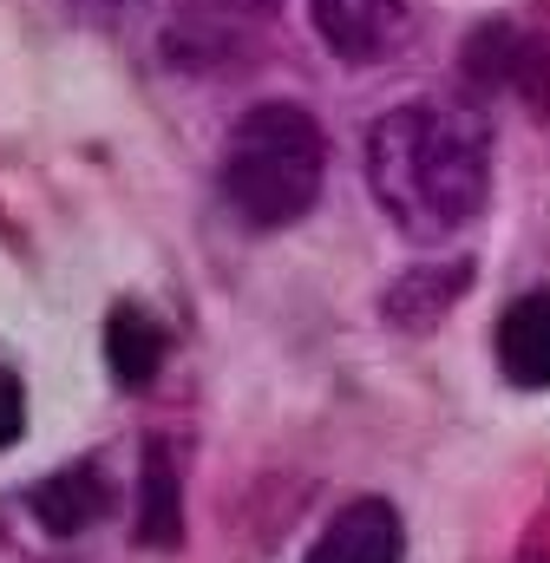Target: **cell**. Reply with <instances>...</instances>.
Listing matches in <instances>:
<instances>
[{"instance_id": "6", "label": "cell", "mask_w": 550, "mask_h": 563, "mask_svg": "<svg viewBox=\"0 0 550 563\" xmlns=\"http://www.w3.org/2000/svg\"><path fill=\"white\" fill-rule=\"evenodd\" d=\"M498 367H505V380L525 387V394H544L550 387V288L518 295V301L498 314Z\"/></svg>"}, {"instance_id": "5", "label": "cell", "mask_w": 550, "mask_h": 563, "mask_svg": "<svg viewBox=\"0 0 550 563\" xmlns=\"http://www.w3.org/2000/svg\"><path fill=\"white\" fill-rule=\"evenodd\" d=\"M400 558H407V525H400V511H394L387 498H354V505H341V511L321 525V538L308 544L301 563H400Z\"/></svg>"}, {"instance_id": "4", "label": "cell", "mask_w": 550, "mask_h": 563, "mask_svg": "<svg viewBox=\"0 0 550 563\" xmlns=\"http://www.w3.org/2000/svg\"><path fill=\"white\" fill-rule=\"evenodd\" d=\"M308 20L321 33V46L348 66L387 59L407 33V0H308Z\"/></svg>"}, {"instance_id": "8", "label": "cell", "mask_w": 550, "mask_h": 563, "mask_svg": "<svg viewBox=\"0 0 550 563\" xmlns=\"http://www.w3.org/2000/svg\"><path fill=\"white\" fill-rule=\"evenodd\" d=\"M164 354H170L164 321H157L151 308H138V301H119L112 321H106V361H112V374H119L125 387H144V380L164 367Z\"/></svg>"}, {"instance_id": "10", "label": "cell", "mask_w": 550, "mask_h": 563, "mask_svg": "<svg viewBox=\"0 0 550 563\" xmlns=\"http://www.w3.org/2000/svg\"><path fill=\"white\" fill-rule=\"evenodd\" d=\"M465 282H472V269L465 263H446V269H419V276H407L394 295H387V314L400 321V328H432L459 295H465Z\"/></svg>"}, {"instance_id": "2", "label": "cell", "mask_w": 550, "mask_h": 563, "mask_svg": "<svg viewBox=\"0 0 550 563\" xmlns=\"http://www.w3.org/2000/svg\"><path fill=\"white\" fill-rule=\"evenodd\" d=\"M321 177H328V139L288 99L250 106L223 144V197L250 230H288L295 217H308Z\"/></svg>"}, {"instance_id": "12", "label": "cell", "mask_w": 550, "mask_h": 563, "mask_svg": "<svg viewBox=\"0 0 550 563\" xmlns=\"http://www.w3.org/2000/svg\"><path fill=\"white\" fill-rule=\"evenodd\" d=\"M243 7H270V0H243Z\"/></svg>"}, {"instance_id": "11", "label": "cell", "mask_w": 550, "mask_h": 563, "mask_svg": "<svg viewBox=\"0 0 550 563\" xmlns=\"http://www.w3.org/2000/svg\"><path fill=\"white\" fill-rule=\"evenodd\" d=\"M20 426H26V387L13 367H0V452L20 439Z\"/></svg>"}, {"instance_id": "1", "label": "cell", "mask_w": 550, "mask_h": 563, "mask_svg": "<svg viewBox=\"0 0 550 563\" xmlns=\"http://www.w3.org/2000/svg\"><path fill=\"white\" fill-rule=\"evenodd\" d=\"M367 184L374 203L413 243H446L492 197V132L479 112L413 99L367 132Z\"/></svg>"}, {"instance_id": "7", "label": "cell", "mask_w": 550, "mask_h": 563, "mask_svg": "<svg viewBox=\"0 0 550 563\" xmlns=\"http://www.w3.org/2000/svg\"><path fill=\"white\" fill-rule=\"evenodd\" d=\"M106 505H112V492H106V472H99V465H66V472L40 478V485L26 492V511H33L53 538H79L86 525L106 518Z\"/></svg>"}, {"instance_id": "3", "label": "cell", "mask_w": 550, "mask_h": 563, "mask_svg": "<svg viewBox=\"0 0 550 563\" xmlns=\"http://www.w3.org/2000/svg\"><path fill=\"white\" fill-rule=\"evenodd\" d=\"M465 66L492 86L525 92L538 112H550V26H525V20H492L479 26V40L465 46Z\"/></svg>"}, {"instance_id": "9", "label": "cell", "mask_w": 550, "mask_h": 563, "mask_svg": "<svg viewBox=\"0 0 550 563\" xmlns=\"http://www.w3.org/2000/svg\"><path fill=\"white\" fill-rule=\"evenodd\" d=\"M138 538L151 551L184 544V498H177V465L164 445H144V478H138Z\"/></svg>"}]
</instances>
